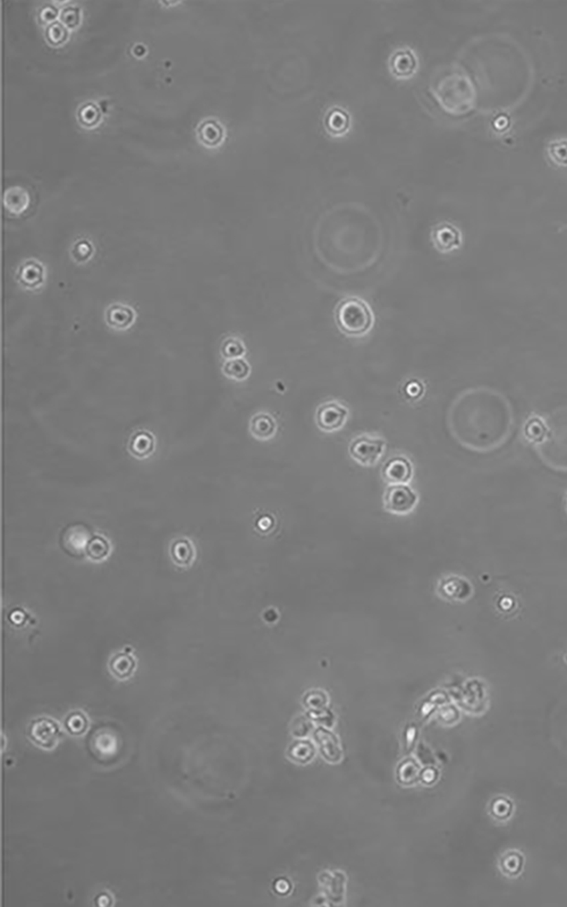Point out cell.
<instances>
[{"instance_id":"3","label":"cell","mask_w":567,"mask_h":907,"mask_svg":"<svg viewBox=\"0 0 567 907\" xmlns=\"http://www.w3.org/2000/svg\"><path fill=\"white\" fill-rule=\"evenodd\" d=\"M335 323L342 334L351 338H363L374 325V314L365 300L349 296L335 308Z\"/></svg>"},{"instance_id":"1","label":"cell","mask_w":567,"mask_h":907,"mask_svg":"<svg viewBox=\"0 0 567 907\" xmlns=\"http://www.w3.org/2000/svg\"><path fill=\"white\" fill-rule=\"evenodd\" d=\"M515 418L510 400L490 387L462 391L448 409V428L460 445L475 453L498 451L513 435Z\"/></svg>"},{"instance_id":"10","label":"cell","mask_w":567,"mask_h":907,"mask_svg":"<svg viewBox=\"0 0 567 907\" xmlns=\"http://www.w3.org/2000/svg\"><path fill=\"white\" fill-rule=\"evenodd\" d=\"M461 233L456 227L451 225H440L433 230V242L437 250L440 252H451L460 248Z\"/></svg>"},{"instance_id":"7","label":"cell","mask_w":567,"mask_h":907,"mask_svg":"<svg viewBox=\"0 0 567 907\" xmlns=\"http://www.w3.org/2000/svg\"><path fill=\"white\" fill-rule=\"evenodd\" d=\"M437 592L439 597L449 603H464L472 597L473 586L463 576L449 575L439 581Z\"/></svg>"},{"instance_id":"8","label":"cell","mask_w":567,"mask_h":907,"mask_svg":"<svg viewBox=\"0 0 567 907\" xmlns=\"http://www.w3.org/2000/svg\"><path fill=\"white\" fill-rule=\"evenodd\" d=\"M413 474L412 462L403 455L391 457L382 466V479L389 484H407L412 480Z\"/></svg>"},{"instance_id":"15","label":"cell","mask_w":567,"mask_h":907,"mask_svg":"<svg viewBox=\"0 0 567 907\" xmlns=\"http://www.w3.org/2000/svg\"><path fill=\"white\" fill-rule=\"evenodd\" d=\"M131 451L135 454L138 457H146L149 455L153 449V435L140 431L135 433L131 439Z\"/></svg>"},{"instance_id":"4","label":"cell","mask_w":567,"mask_h":907,"mask_svg":"<svg viewBox=\"0 0 567 907\" xmlns=\"http://www.w3.org/2000/svg\"><path fill=\"white\" fill-rule=\"evenodd\" d=\"M387 442L382 437L372 433H362L353 439L349 446V456L361 466L370 467L379 463L385 455Z\"/></svg>"},{"instance_id":"13","label":"cell","mask_w":567,"mask_h":907,"mask_svg":"<svg viewBox=\"0 0 567 907\" xmlns=\"http://www.w3.org/2000/svg\"><path fill=\"white\" fill-rule=\"evenodd\" d=\"M221 370L230 379L244 381L250 377L251 367L244 358H234V360H227Z\"/></svg>"},{"instance_id":"17","label":"cell","mask_w":567,"mask_h":907,"mask_svg":"<svg viewBox=\"0 0 567 907\" xmlns=\"http://www.w3.org/2000/svg\"><path fill=\"white\" fill-rule=\"evenodd\" d=\"M550 160L559 166H567V140L559 139L550 142L547 148Z\"/></svg>"},{"instance_id":"12","label":"cell","mask_w":567,"mask_h":907,"mask_svg":"<svg viewBox=\"0 0 567 907\" xmlns=\"http://www.w3.org/2000/svg\"><path fill=\"white\" fill-rule=\"evenodd\" d=\"M18 279L27 290H36L43 283L45 272L39 263L29 261L20 269Z\"/></svg>"},{"instance_id":"5","label":"cell","mask_w":567,"mask_h":907,"mask_svg":"<svg viewBox=\"0 0 567 907\" xmlns=\"http://www.w3.org/2000/svg\"><path fill=\"white\" fill-rule=\"evenodd\" d=\"M349 418V407L337 400H326L320 404L314 415L316 427L325 433H335L343 429Z\"/></svg>"},{"instance_id":"9","label":"cell","mask_w":567,"mask_h":907,"mask_svg":"<svg viewBox=\"0 0 567 907\" xmlns=\"http://www.w3.org/2000/svg\"><path fill=\"white\" fill-rule=\"evenodd\" d=\"M250 433L260 442L272 440L277 435L278 424L276 419L268 412H259L250 420Z\"/></svg>"},{"instance_id":"2","label":"cell","mask_w":567,"mask_h":907,"mask_svg":"<svg viewBox=\"0 0 567 907\" xmlns=\"http://www.w3.org/2000/svg\"><path fill=\"white\" fill-rule=\"evenodd\" d=\"M539 460L552 471L567 473V406L542 418V431L532 444Z\"/></svg>"},{"instance_id":"6","label":"cell","mask_w":567,"mask_h":907,"mask_svg":"<svg viewBox=\"0 0 567 907\" xmlns=\"http://www.w3.org/2000/svg\"><path fill=\"white\" fill-rule=\"evenodd\" d=\"M418 502V493L407 484H389L384 495L386 510L395 515H409Z\"/></svg>"},{"instance_id":"18","label":"cell","mask_w":567,"mask_h":907,"mask_svg":"<svg viewBox=\"0 0 567 907\" xmlns=\"http://www.w3.org/2000/svg\"><path fill=\"white\" fill-rule=\"evenodd\" d=\"M512 803L506 797H498L491 804V813L498 820L510 818L512 813Z\"/></svg>"},{"instance_id":"19","label":"cell","mask_w":567,"mask_h":907,"mask_svg":"<svg viewBox=\"0 0 567 907\" xmlns=\"http://www.w3.org/2000/svg\"><path fill=\"white\" fill-rule=\"evenodd\" d=\"M565 508H566L567 512V493L566 495H565Z\"/></svg>"},{"instance_id":"14","label":"cell","mask_w":567,"mask_h":907,"mask_svg":"<svg viewBox=\"0 0 567 907\" xmlns=\"http://www.w3.org/2000/svg\"><path fill=\"white\" fill-rule=\"evenodd\" d=\"M522 855L517 850H510L503 855L502 859L499 861V868L502 870L504 875L507 877H517L521 873L523 869Z\"/></svg>"},{"instance_id":"11","label":"cell","mask_w":567,"mask_h":907,"mask_svg":"<svg viewBox=\"0 0 567 907\" xmlns=\"http://www.w3.org/2000/svg\"><path fill=\"white\" fill-rule=\"evenodd\" d=\"M135 320V312L127 305L113 304L106 312V321L116 330H127Z\"/></svg>"},{"instance_id":"16","label":"cell","mask_w":567,"mask_h":907,"mask_svg":"<svg viewBox=\"0 0 567 907\" xmlns=\"http://www.w3.org/2000/svg\"><path fill=\"white\" fill-rule=\"evenodd\" d=\"M246 352L243 340L239 337L225 338L224 342L221 343L220 354L226 360H234V358H242Z\"/></svg>"}]
</instances>
